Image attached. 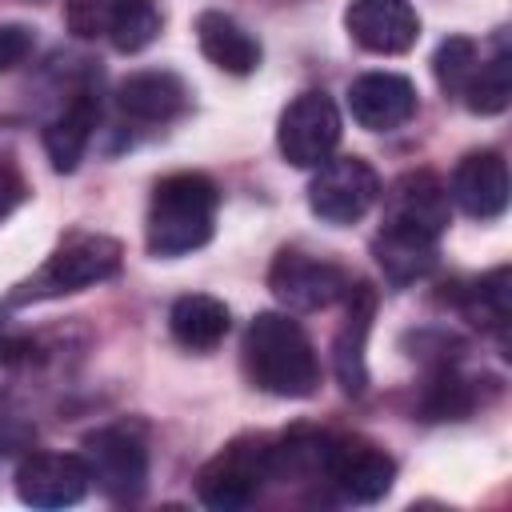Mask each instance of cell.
<instances>
[{"instance_id":"1","label":"cell","mask_w":512,"mask_h":512,"mask_svg":"<svg viewBox=\"0 0 512 512\" xmlns=\"http://www.w3.org/2000/svg\"><path fill=\"white\" fill-rule=\"evenodd\" d=\"M448 216V188L432 172H404L384 192V220L372 240V252L388 284L404 288L432 272L436 244L448 232Z\"/></svg>"},{"instance_id":"2","label":"cell","mask_w":512,"mask_h":512,"mask_svg":"<svg viewBox=\"0 0 512 512\" xmlns=\"http://www.w3.org/2000/svg\"><path fill=\"white\" fill-rule=\"evenodd\" d=\"M244 372L248 380L280 400H304L320 388V360L288 312H256V320L244 332Z\"/></svg>"},{"instance_id":"3","label":"cell","mask_w":512,"mask_h":512,"mask_svg":"<svg viewBox=\"0 0 512 512\" xmlns=\"http://www.w3.org/2000/svg\"><path fill=\"white\" fill-rule=\"evenodd\" d=\"M220 188L204 172H172L156 180L144 220V244L156 260H176L204 248L216 232Z\"/></svg>"},{"instance_id":"4","label":"cell","mask_w":512,"mask_h":512,"mask_svg":"<svg viewBox=\"0 0 512 512\" xmlns=\"http://www.w3.org/2000/svg\"><path fill=\"white\" fill-rule=\"evenodd\" d=\"M120 264H124L120 240H112L104 232H72L48 252V260L24 284H16V292L8 300L12 304H32V300L84 292L92 284L112 280L120 272Z\"/></svg>"},{"instance_id":"5","label":"cell","mask_w":512,"mask_h":512,"mask_svg":"<svg viewBox=\"0 0 512 512\" xmlns=\"http://www.w3.org/2000/svg\"><path fill=\"white\" fill-rule=\"evenodd\" d=\"M268 480H272V440L240 436L200 468L196 496L212 512H240L260 496Z\"/></svg>"},{"instance_id":"6","label":"cell","mask_w":512,"mask_h":512,"mask_svg":"<svg viewBox=\"0 0 512 512\" xmlns=\"http://www.w3.org/2000/svg\"><path fill=\"white\" fill-rule=\"evenodd\" d=\"M84 468L88 480L116 504H132L148 488V448L132 428H96L84 436Z\"/></svg>"},{"instance_id":"7","label":"cell","mask_w":512,"mask_h":512,"mask_svg":"<svg viewBox=\"0 0 512 512\" xmlns=\"http://www.w3.org/2000/svg\"><path fill=\"white\" fill-rule=\"evenodd\" d=\"M376 200H380V176L364 156H336V160L328 156L308 184V208L332 228H348L364 220Z\"/></svg>"},{"instance_id":"8","label":"cell","mask_w":512,"mask_h":512,"mask_svg":"<svg viewBox=\"0 0 512 512\" xmlns=\"http://www.w3.org/2000/svg\"><path fill=\"white\" fill-rule=\"evenodd\" d=\"M340 144V108L328 92H300L276 124V148L292 168H320Z\"/></svg>"},{"instance_id":"9","label":"cell","mask_w":512,"mask_h":512,"mask_svg":"<svg viewBox=\"0 0 512 512\" xmlns=\"http://www.w3.org/2000/svg\"><path fill=\"white\" fill-rule=\"evenodd\" d=\"M348 284H352V276L340 264L312 256V252H300V248H280L272 268H268V288L288 312L328 308V304L344 300Z\"/></svg>"},{"instance_id":"10","label":"cell","mask_w":512,"mask_h":512,"mask_svg":"<svg viewBox=\"0 0 512 512\" xmlns=\"http://www.w3.org/2000/svg\"><path fill=\"white\" fill-rule=\"evenodd\" d=\"M320 480L332 484L352 504H372L392 488L396 460L380 444H372L364 436H332Z\"/></svg>"},{"instance_id":"11","label":"cell","mask_w":512,"mask_h":512,"mask_svg":"<svg viewBox=\"0 0 512 512\" xmlns=\"http://www.w3.org/2000/svg\"><path fill=\"white\" fill-rule=\"evenodd\" d=\"M344 28L356 48L376 56H404L420 40V16L408 0H348Z\"/></svg>"},{"instance_id":"12","label":"cell","mask_w":512,"mask_h":512,"mask_svg":"<svg viewBox=\"0 0 512 512\" xmlns=\"http://www.w3.org/2000/svg\"><path fill=\"white\" fill-rule=\"evenodd\" d=\"M84 456L72 452H32L16 468V496L32 508H68L88 496Z\"/></svg>"},{"instance_id":"13","label":"cell","mask_w":512,"mask_h":512,"mask_svg":"<svg viewBox=\"0 0 512 512\" xmlns=\"http://www.w3.org/2000/svg\"><path fill=\"white\" fill-rule=\"evenodd\" d=\"M416 84L400 72H364L348 84V112L368 132H396L416 116Z\"/></svg>"},{"instance_id":"14","label":"cell","mask_w":512,"mask_h":512,"mask_svg":"<svg viewBox=\"0 0 512 512\" xmlns=\"http://www.w3.org/2000/svg\"><path fill=\"white\" fill-rule=\"evenodd\" d=\"M508 164L496 148H476L460 156L448 180V200L472 220H496L508 208Z\"/></svg>"},{"instance_id":"15","label":"cell","mask_w":512,"mask_h":512,"mask_svg":"<svg viewBox=\"0 0 512 512\" xmlns=\"http://www.w3.org/2000/svg\"><path fill=\"white\" fill-rule=\"evenodd\" d=\"M372 316H376V288L364 280H352L344 292V324L336 328V340H332V368L348 396H360L368 388L364 352H368Z\"/></svg>"},{"instance_id":"16","label":"cell","mask_w":512,"mask_h":512,"mask_svg":"<svg viewBox=\"0 0 512 512\" xmlns=\"http://www.w3.org/2000/svg\"><path fill=\"white\" fill-rule=\"evenodd\" d=\"M188 84L168 72V68H144L120 80L116 88V104L124 116L144 120V124H168L188 108Z\"/></svg>"},{"instance_id":"17","label":"cell","mask_w":512,"mask_h":512,"mask_svg":"<svg viewBox=\"0 0 512 512\" xmlns=\"http://www.w3.org/2000/svg\"><path fill=\"white\" fill-rule=\"evenodd\" d=\"M196 44H200L204 60L228 76H252L260 68V56H264L260 40L236 16L216 12V8L196 16Z\"/></svg>"},{"instance_id":"18","label":"cell","mask_w":512,"mask_h":512,"mask_svg":"<svg viewBox=\"0 0 512 512\" xmlns=\"http://www.w3.org/2000/svg\"><path fill=\"white\" fill-rule=\"evenodd\" d=\"M96 120H100V104L92 92H76L64 112L56 120H48L44 128V152L52 160L56 172H76L84 152H88V140L96 132Z\"/></svg>"},{"instance_id":"19","label":"cell","mask_w":512,"mask_h":512,"mask_svg":"<svg viewBox=\"0 0 512 512\" xmlns=\"http://www.w3.org/2000/svg\"><path fill=\"white\" fill-rule=\"evenodd\" d=\"M232 328V312L224 300L208 292H188L168 308V332L188 352H212Z\"/></svg>"},{"instance_id":"20","label":"cell","mask_w":512,"mask_h":512,"mask_svg":"<svg viewBox=\"0 0 512 512\" xmlns=\"http://www.w3.org/2000/svg\"><path fill=\"white\" fill-rule=\"evenodd\" d=\"M456 304H460V312H464L472 324H480V328L504 336L508 316H512V272L500 264V268H492L488 276L464 284V288L456 292Z\"/></svg>"},{"instance_id":"21","label":"cell","mask_w":512,"mask_h":512,"mask_svg":"<svg viewBox=\"0 0 512 512\" xmlns=\"http://www.w3.org/2000/svg\"><path fill=\"white\" fill-rule=\"evenodd\" d=\"M508 100H512V52H508V40L496 36V56L476 64L460 104L476 116H496L508 108Z\"/></svg>"},{"instance_id":"22","label":"cell","mask_w":512,"mask_h":512,"mask_svg":"<svg viewBox=\"0 0 512 512\" xmlns=\"http://www.w3.org/2000/svg\"><path fill=\"white\" fill-rule=\"evenodd\" d=\"M480 392H476V380L456 372V364H440L428 384H424V396H420V416L424 420H464L472 416Z\"/></svg>"},{"instance_id":"23","label":"cell","mask_w":512,"mask_h":512,"mask_svg":"<svg viewBox=\"0 0 512 512\" xmlns=\"http://www.w3.org/2000/svg\"><path fill=\"white\" fill-rule=\"evenodd\" d=\"M160 24H164V16H160L156 0H112L104 40L116 52L132 56V52H144L160 36Z\"/></svg>"},{"instance_id":"24","label":"cell","mask_w":512,"mask_h":512,"mask_svg":"<svg viewBox=\"0 0 512 512\" xmlns=\"http://www.w3.org/2000/svg\"><path fill=\"white\" fill-rule=\"evenodd\" d=\"M476 64H480L476 40H468V36H448V40H440V48H436V56H432V72H436L440 92L460 100L464 88H468V80H472V72H476Z\"/></svg>"},{"instance_id":"25","label":"cell","mask_w":512,"mask_h":512,"mask_svg":"<svg viewBox=\"0 0 512 512\" xmlns=\"http://www.w3.org/2000/svg\"><path fill=\"white\" fill-rule=\"evenodd\" d=\"M112 0H64V24L80 40H104Z\"/></svg>"},{"instance_id":"26","label":"cell","mask_w":512,"mask_h":512,"mask_svg":"<svg viewBox=\"0 0 512 512\" xmlns=\"http://www.w3.org/2000/svg\"><path fill=\"white\" fill-rule=\"evenodd\" d=\"M32 44H36V32L28 24H16V20L0 24V72H12L16 64H24Z\"/></svg>"},{"instance_id":"27","label":"cell","mask_w":512,"mask_h":512,"mask_svg":"<svg viewBox=\"0 0 512 512\" xmlns=\"http://www.w3.org/2000/svg\"><path fill=\"white\" fill-rule=\"evenodd\" d=\"M28 200V184L12 164H0V220H8Z\"/></svg>"},{"instance_id":"28","label":"cell","mask_w":512,"mask_h":512,"mask_svg":"<svg viewBox=\"0 0 512 512\" xmlns=\"http://www.w3.org/2000/svg\"><path fill=\"white\" fill-rule=\"evenodd\" d=\"M0 332H4V312H0Z\"/></svg>"}]
</instances>
